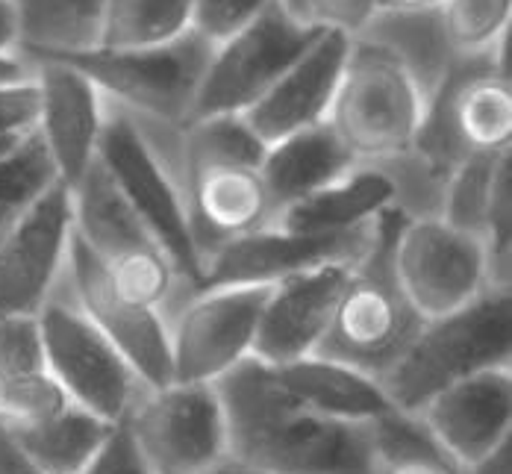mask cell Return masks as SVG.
<instances>
[{
  "mask_svg": "<svg viewBox=\"0 0 512 474\" xmlns=\"http://www.w3.org/2000/svg\"><path fill=\"white\" fill-rule=\"evenodd\" d=\"M227 457L262 474H377L374 422L321 416L295 401L271 366L248 357L215 380Z\"/></svg>",
  "mask_w": 512,
  "mask_h": 474,
  "instance_id": "obj_1",
  "label": "cell"
},
{
  "mask_svg": "<svg viewBox=\"0 0 512 474\" xmlns=\"http://www.w3.org/2000/svg\"><path fill=\"white\" fill-rule=\"evenodd\" d=\"M404 218L407 215L395 207L377 218L374 236L351 265L330 327L315 348V354L348 363L377 380L401 360L424 324L407 301L392 265L395 233Z\"/></svg>",
  "mask_w": 512,
  "mask_h": 474,
  "instance_id": "obj_2",
  "label": "cell"
},
{
  "mask_svg": "<svg viewBox=\"0 0 512 474\" xmlns=\"http://www.w3.org/2000/svg\"><path fill=\"white\" fill-rule=\"evenodd\" d=\"M495 366H512V289H486L448 316L427 318L380 386L395 410L418 413L439 389Z\"/></svg>",
  "mask_w": 512,
  "mask_h": 474,
  "instance_id": "obj_3",
  "label": "cell"
},
{
  "mask_svg": "<svg viewBox=\"0 0 512 474\" xmlns=\"http://www.w3.org/2000/svg\"><path fill=\"white\" fill-rule=\"evenodd\" d=\"M71 210L74 236L98 260L106 280L121 298L139 307L162 310L165 316L180 298H186L177 265L121 198L98 159L80 177V183L71 186Z\"/></svg>",
  "mask_w": 512,
  "mask_h": 474,
  "instance_id": "obj_4",
  "label": "cell"
},
{
  "mask_svg": "<svg viewBox=\"0 0 512 474\" xmlns=\"http://www.w3.org/2000/svg\"><path fill=\"white\" fill-rule=\"evenodd\" d=\"M424 95L398 56L371 39H351L327 124L357 162H383L410 151Z\"/></svg>",
  "mask_w": 512,
  "mask_h": 474,
  "instance_id": "obj_5",
  "label": "cell"
},
{
  "mask_svg": "<svg viewBox=\"0 0 512 474\" xmlns=\"http://www.w3.org/2000/svg\"><path fill=\"white\" fill-rule=\"evenodd\" d=\"M98 162L130 210L142 218V224L159 239L171 263L177 265L180 280L189 292L201 289L204 263L195 248L183 183L174 165L162 157V151L148 139L139 121L106 101L101 142H98Z\"/></svg>",
  "mask_w": 512,
  "mask_h": 474,
  "instance_id": "obj_6",
  "label": "cell"
},
{
  "mask_svg": "<svg viewBox=\"0 0 512 474\" xmlns=\"http://www.w3.org/2000/svg\"><path fill=\"white\" fill-rule=\"evenodd\" d=\"M212 48L189 30L154 48H92L56 59L80 68L109 104L133 118L183 127L192 118Z\"/></svg>",
  "mask_w": 512,
  "mask_h": 474,
  "instance_id": "obj_7",
  "label": "cell"
},
{
  "mask_svg": "<svg viewBox=\"0 0 512 474\" xmlns=\"http://www.w3.org/2000/svg\"><path fill=\"white\" fill-rule=\"evenodd\" d=\"M36 318L42 330L45 366L59 380L71 404L109 424L124 422L148 386L103 336L101 327L74 304L65 280H59L56 292Z\"/></svg>",
  "mask_w": 512,
  "mask_h": 474,
  "instance_id": "obj_8",
  "label": "cell"
},
{
  "mask_svg": "<svg viewBox=\"0 0 512 474\" xmlns=\"http://www.w3.org/2000/svg\"><path fill=\"white\" fill-rule=\"evenodd\" d=\"M124 424L154 474H198L227 460V419L215 383L171 380L145 389Z\"/></svg>",
  "mask_w": 512,
  "mask_h": 474,
  "instance_id": "obj_9",
  "label": "cell"
},
{
  "mask_svg": "<svg viewBox=\"0 0 512 474\" xmlns=\"http://www.w3.org/2000/svg\"><path fill=\"white\" fill-rule=\"evenodd\" d=\"M392 265L412 310L424 321L448 316L492 289L483 239L439 215H407L401 221Z\"/></svg>",
  "mask_w": 512,
  "mask_h": 474,
  "instance_id": "obj_10",
  "label": "cell"
},
{
  "mask_svg": "<svg viewBox=\"0 0 512 474\" xmlns=\"http://www.w3.org/2000/svg\"><path fill=\"white\" fill-rule=\"evenodd\" d=\"M271 286H204L168 313L171 380L215 383L254 354Z\"/></svg>",
  "mask_w": 512,
  "mask_h": 474,
  "instance_id": "obj_11",
  "label": "cell"
},
{
  "mask_svg": "<svg viewBox=\"0 0 512 474\" xmlns=\"http://www.w3.org/2000/svg\"><path fill=\"white\" fill-rule=\"evenodd\" d=\"M321 33L304 24L283 0H271L245 30L212 48L192 118L245 112Z\"/></svg>",
  "mask_w": 512,
  "mask_h": 474,
  "instance_id": "obj_12",
  "label": "cell"
},
{
  "mask_svg": "<svg viewBox=\"0 0 512 474\" xmlns=\"http://www.w3.org/2000/svg\"><path fill=\"white\" fill-rule=\"evenodd\" d=\"M71 189L59 180L0 239V316H36L65 274Z\"/></svg>",
  "mask_w": 512,
  "mask_h": 474,
  "instance_id": "obj_13",
  "label": "cell"
},
{
  "mask_svg": "<svg viewBox=\"0 0 512 474\" xmlns=\"http://www.w3.org/2000/svg\"><path fill=\"white\" fill-rule=\"evenodd\" d=\"M62 280L74 304L101 327L103 336L124 354L148 389L171 383V339L168 316L162 310L121 298L77 236H71Z\"/></svg>",
  "mask_w": 512,
  "mask_h": 474,
  "instance_id": "obj_14",
  "label": "cell"
},
{
  "mask_svg": "<svg viewBox=\"0 0 512 474\" xmlns=\"http://www.w3.org/2000/svg\"><path fill=\"white\" fill-rule=\"evenodd\" d=\"M374 224L348 233H298L280 224L259 227L215 248L204 263V286H271L315 265L357 260L374 236Z\"/></svg>",
  "mask_w": 512,
  "mask_h": 474,
  "instance_id": "obj_15",
  "label": "cell"
},
{
  "mask_svg": "<svg viewBox=\"0 0 512 474\" xmlns=\"http://www.w3.org/2000/svg\"><path fill=\"white\" fill-rule=\"evenodd\" d=\"M412 416L462 472L512 436V366L474 371L439 389Z\"/></svg>",
  "mask_w": 512,
  "mask_h": 474,
  "instance_id": "obj_16",
  "label": "cell"
},
{
  "mask_svg": "<svg viewBox=\"0 0 512 474\" xmlns=\"http://www.w3.org/2000/svg\"><path fill=\"white\" fill-rule=\"evenodd\" d=\"M33 77L39 86L36 133L59 180L71 189L98 159L106 98L80 68L62 59H33Z\"/></svg>",
  "mask_w": 512,
  "mask_h": 474,
  "instance_id": "obj_17",
  "label": "cell"
},
{
  "mask_svg": "<svg viewBox=\"0 0 512 474\" xmlns=\"http://www.w3.org/2000/svg\"><path fill=\"white\" fill-rule=\"evenodd\" d=\"M354 263L357 260L315 265L271 283L251 357L262 360L265 366H283L315 354Z\"/></svg>",
  "mask_w": 512,
  "mask_h": 474,
  "instance_id": "obj_18",
  "label": "cell"
},
{
  "mask_svg": "<svg viewBox=\"0 0 512 474\" xmlns=\"http://www.w3.org/2000/svg\"><path fill=\"white\" fill-rule=\"evenodd\" d=\"M351 51V36L324 30L242 115L268 145L289 133L324 124Z\"/></svg>",
  "mask_w": 512,
  "mask_h": 474,
  "instance_id": "obj_19",
  "label": "cell"
},
{
  "mask_svg": "<svg viewBox=\"0 0 512 474\" xmlns=\"http://www.w3.org/2000/svg\"><path fill=\"white\" fill-rule=\"evenodd\" d=\"M180 183L201 263H206V257L224 242L254 233L274 221V204L262 183L259 165H198L183 171Z\"/></svg>",
  "mask_w": 512,
  "mask_h": 474,
  "instance_id": "obj_20",
  "label": "cell"
},
{
  "mask_svg": "<svg viewBox=\"0 0 512 474\" xmlns=\"http://www.w3.org/2000/svg\"><path fill=\"white\" fill-rule=\"evenodd\" d=\"M389 207H395L392 177L374 162H357L339 180L283 207L271 224L298 233H348L368 227Z\"/></svg>",
  "mask_w": 512,
  "mask_h": 474,
  "instance_id": "obj_21",
  "label": "cell"
},
{
  "mask_svg": "<svg viewBox=\"0 0 512 474\" xmlns=\"http://www.w3.org/2000/svg\"><path fill=\"white\" fill-rule=\"evenodd\" d=\"M354 165L357 159L351 157V151L339 142L333 127L324 121L268 142L265 154L259 159V174L277 215L283 207L339 180Z\"/></svg>",
  "mask_w": 512,
  "mask_h": 474,
  "instance_id": "obj_22",
  "label": "cell"
},
{
  "mask_svg": "<svg viewBox=\"0 0 512 474\" xmlns=\"http://www.w3.org/2000/svg\"><path fill=\"white\" fill-rule=\"evenodd\" d=\"M271 371L295 401L321 416L345 422H377L380 416L395 410L377 377L321 354H307L301 360L271 366Z\"/></svg>",
  "mask_w": 512,
  "mask_h": 474,
  "instance_id": "obj_23",
  "label": "cell"
},
{
  "mask_svg": "<svg viewBox=\"0 0 512 474\" xmlns=\"http://www.w3.org/2000/svg\"><path fill=\"white\" fill-rule=\"evenodd\" d=\"M18 53L56 59L98 48L106 0H15Z\"/></svg>",
  "mask_w": 512,
  "mask_h": 474,
  "instance_id": "obj_24",
  "label": "cell"
},
{
  "mask_svg": "<svg viewBox=\"0 0 512 474\" xmlns=\"http://www.w3.org/2000/svg\"><path fill=\"white\" fill-rule=\"evenodd\" d=\"M359 36L383 45L392 56H398L401 65L412 74V80L418 83L424 101L436 92V86L442 83V77L457 59V53L445 39L439 9H427V12L380 9Z\"/></svg>",
  "mask_w": 512,
  "mask_h": 474,
  "instance_id": "obj_25",
  "label": "cell"
},
{
  "mask_svg": "<svg viewBox=\"0 0 512 474\" xmlns=\"http://www.w3.org/2000/svg\"><path fill=\"white\" fill-rule=\"evenodd\" d=\"M115 424L68 404L51 422L9 430L18 451L42 474H80L101 451Z\"/></svg>",
  "mask_w": 512,
  "mask_h": 474,
  "instance_id": "obj_26",
  "label": "cell"
},
{
  "mask_svg": "<svg viewBox=\"0 0 512 474\" xmlns=\"http://www.w3.org/2000/svg\"><path fill=\"white\" fill-rule=\"evenodd\" d=\"M192 30V0H106L98 48H154Z\"/></svg>",
  "mask_w": 512,
  "mask_h": 474,
  "instance_id": "obj_27",
  "label": "cell"
},
{
  "mask_svg": "<svg viewBox=\"0 0 512 474\" xmlns=\"http://www.w3.org/2000/svg\"><path fill=\"white\" fill-rule=\"evenodd\" d=\"M510 159L512 148L468 154L445 180L442 201H439V218H445L448 224H454L460 230L480 236L483 224H486V212L492 204V195H495L498 174Z\"/></svg>",
  "mask_w": 512,
  "mask_h": 474,
  "instance_id": "obj_28",
  "label": "cell"
},
{
  "mask_svg": "<svg viewBox=\"0 0 512 474\" xmlns=\"http://www.w3.org/2000/svg\"><path fill=\"white\" fill-rule=\"evenodd\" d=\"M53 183H59V174L53 168L51 154L39 133L30 130L18 139L12 151L0 157V239Z\"/></svg>",
  "mask_w": 512,
  "mask_h": 474,
  "instance_id": "obj_29",
  "label": "cell"
},
{
  "mask_svg": "<svg viewBox=\"0 0 512 474\" xmlns=\"http://www.w3.org/2000/svg\"><path fill=\"white\" fill-rule=\"evenodd\" d=\"M71 398L59 386L48 366L0 374V424L6 430L36 427L59 416Z\"/></svg>",
  "mask_w": 512,
  "mask_h": 474,
  "instance_id": "obj_30",
  "label": "cell"
},
{
  "mask_svg": "<svg viewBox=\"0 0 512 474\" xmlns=\"http://www.w3.org/2000/svg\"><path fill=\"white\" fill-rule=\"evenodd\" d=\"M439 18L454 53L477 56L512 30V0H445Z\"/></svg>",
  "mask_w": 512,
  "mask_h": 474,
  "instance_id": "obj_31",
  "label": "cell"
},
{
  "mask_svg": "<svg viewBox=\"0 0 512 474\" xmlns=\"http://www.w3.org/2000/svg\"><path fill=\"white\" fill-rule=\"evenodd\" d=\"M286 6L309 27L345 33L351 39H357L380 12V0H289Z\"/></svg>",
  "mask_w": 512,
  "mask_h": 474,
  "instance_id": "obj_32",
  "label": "cell"
},
{
  "mask_svg": "<svg viewBox=\"0 0 512 474\" xmlns=\"http://www.w3.org/2000/svg\"><path fill=\"white\" fill-rule=\"evenodd\" d=\"M268 3L271 0H192V33L209 45H221L259 18Z\"/></svg>",
  "mask_w": 512,
  "mask_h": 474,
  "instance_id": "obj_33",
  "label": "cell"
},
{
  "mask_svg": "<svg viewBox=\"0 0 512 474\" xmlns=\"http://www.w3.org/2000/svg\"><path fill=\"white\" fill-rule=\"evenodd\" d=\"M30 369H45L39 318L0 316V374Z\"/></svg>",
  "mask_w": 512,
  "mask_h": 474,
  "instance_id": "obj_34",
  "label": "cell"
},
{
  "mask_svg": "<svg viewBox=\"0 0 512 474\" xmlns=\"http://www.w3.org/2000/svg\"><path fill=\"white\" fill-rule=\"evenodd\" d=\"M80 474H154L148 469V463L142 460L127 424L118 422L112 427V433L106 436L101 451L92 457V463Z\"/></svg>",
  "mask_w": 512,
  "mask_h": 474,
  "instance_id": "obj_35",
  "label": "cell"
},
{
  "mask_svg": "<svg viewBox=\"0 0 512 474\" xmlns=\"http://www.w3.org/2000/svg\"><path fill=\"white\" fill-rule=\"evenodd\" d=\"M39 86L36 77L0 89V136H24L36 130Z\"/></svg>",
  "mask_w": 512,
  "mask_h": 474,
  "instance_id": "obj_36",
  "label": "cell"
},
{
  "mask_svg": "<svg viewBox=\"0 0 512 474\" xmlns=\"http://www.w3.org/2000/svg\"><path fill=\"white\" fill-rule=\"evenodd\" d=\"M377 474H462L445 457H410V460H392L380 463Z\"/></svg>",
  "mask_w": 512,
  "mask_h": 474,
  "instance_id": "obj_37",
  "label": "cell"
},
{
  "mask_svg": "<svg viewBox=\"0 0 512 474\" xmlns=\"http://www.w3.org/2000/svg\"><path fill=\"white\" fill-rule=\"evenodd\" d=\"M462 474H512V436L498 442L489 454H483L468 469H462Z\"/></svg>",
  "mask_w": 512,
  "mask_h": 474,
  "instance_id": "obj_38",
  "label": "cell"
},
{
  "mask_svg": "<svg viewBox=\"0 0 512 474\" xmlns=\"http://www.w3.org/2000/svg\"><path fill=\"white\" fill-rule=\"evenodd\" d=\"M0 474H42L12 442L9 430L0 424Z\"/></svg>",
  "mask_w": 512,
  "mask_h": 474,
  "instance_id": "obj_39",
  "label": "cell"
},
{
  "mask_svg": "<svg viewBox=\"0 0 512 474\" xmlns=\"http://www.w3.org/2000/svg\"><path fill=\"white\" fill-rule=\"evenodd\" d=\"M33 77V62L21 53H0V89L15 86Z\"/></svg>",
  "mask_w": 512,
  "mask_h": 474,
  "instance_id": "obj_40",
  "label": "cell"
},
{
  "mask_svg": "<svg viewBox=\"0 0 512 474\" xmlns=\"http://www.w3.org/2000/svg\"><path fill=\"white\" fill-rule=\"evenodd\" d=\"M18 51V12L15 0H0V53Z\"/></svg>",
  "mask_w": 512,
  "mask_h": 474,
  "instance_id": "obj_41",
  "label": "cell"
},
{
  "mask_svg": "<svg viewBox=\"0 0 512 474\" xmlns=\"http://www.w3.org/2000/svg\"><path fill=\"white\" fill-rule=\"evenodd\" d=\"M445 0H380V9L389 12H427V9H439Z\"/></svg>",
  "mask_w": 512,
  "mask_h": 474,
  "instance_id": "obj_42",
  "label": "cell"
},
{
  "mask_svg": "<svg viewBox=\"0 0 512 474\" xmlns=\"http://www.w3.org/2000/svg\"><path fill=\"white\" fill-rule=\"evenodd\" d=\"M198 474H262V472H254V469H248V466H242V463H236V460H221V463H215V466H209L204 472Z\"/></svg>",
  "mask_w": 512,
  "mask_h": 474,
  "instance_id": "obj_43",
  "label": "cell"
},
{
  "mask_svg": "<svg viewBox=\"0 0 512 474\" xmlns=\"http://www.w3.org/2000/svg\"><path fill=\"white\" fill-rule=\"evenodd\" d=\"M24 136H27V133H24ZM18 139H21V136H0V157H3L6 151H12V148L18 145Z\"/></svg>",
  "mask_w": 512,
  "mask_h": 474,
  "instance_id": "obj_44",
  "label": "cell"
},
{
  "mask_svg": "<svg viewBox=\"0 0 512 474\" xmlns=\"http://www.w3.org/2000/svg\"><path fill=\"white\" fill-rule=\"evenodd\" d=\"M286 3H289V0H286Z\"/></svg>",
  "mask_w": 512,
  "mask_h": 474,
  "instance_id": "obj_45",
  "label": "cell"
}]
</instances>
